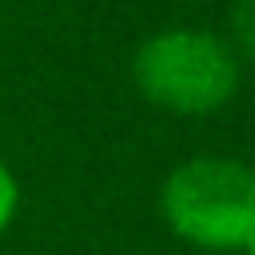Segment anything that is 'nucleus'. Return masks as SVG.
Wrapping results in <instances>:
<instances>
[{"instance_id":"1","label":"nucleus","mask_w":255,"mask_h":255,"mask_svg":"<svg viewBox=\"0 0 255 255\" xmlns=\"http://www.w3.org/2000/svg\"><path fill=\"white\" fill-rule=\"evenodd\" d=\"M131 80L159 112L211 116L239 92V52L207 28H163L135 48Z\"/></svg>"},{"instance_id":"2","label":"nucleus","mask_w":255,"mask_h":255,"mask_svg":"<svg viewBox=\"0 0 255 255\" xmlns=\"http://www.w3.org/2000/svg\"><path fill=\"white\" fill-rule=\"evenodd\" d=\"M159 215L199 251H243L255 235V167L231 155H195L167 171Z\"/></svg>"},{"instance_id":"3","label":"nucleus","mask_w":255,"mask_h":255,"mask_svg":"<svg viewBox=\"0 0 255 255\" xmlns=\"http://www.w3.org/2000/svg\"><path fill=\"white\" fill-rule=\"evenodd\" d=\"M231 48L239 60H255V0L231 4Z\"/></svg>"},{"instance_id":"4","label":"nucleus","mask_w":255,"mask_h":255,"mask_svg":"<svg viewBox=\"0 0 255 255\" xmlns=\"http://www.w3.org/2000/svg\"><path fill=\"white\" fill-rule=\"evenodd\" d=\"M16 211H20V179H16V171L0 159V235L12 227Z\"/></svg>"},{"instance_id":"5","label":"nucleus","mask_w":255,"mask_h":255,"mask_svg":"<svg viewBox=\"0 0 255 255\" xmlns=\"http://www.w3.org/2000/svg\"><path fill=\"white\" fill-rule=\"evenodd\" d=\"M243 255H255V235L247 239V247H243Z\"/></svg>"}]
</instances>
